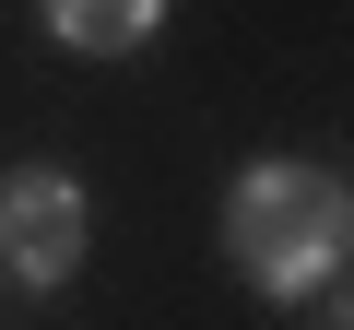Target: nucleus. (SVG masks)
<instances>
[{
  "instance_id": "obj_1",
  "label": "nucleus",
  "mask_w": 354,
  "mask_h": 330,
  "mask_svg": "<svg viewBox=\"0 0 354 330\" xmlns=\"http://www.w3.org/2000/svg\"><path fill=\"white\" fill-rule=\"evenodd\" d=\"M225 248H236V271H248L272 307L330 295V283H342V260H354V189H342V165L260 153L248 177L225 189Z\"/></svg>"
},
{
  "instance_id": "obj_2",
  "label": "nucleus",
  "mask_w": 354,
  "mask_h": 330,
  "mask_svg": "<svg viewBox=\"0 0 354 330\" xmlns=\"http://www.w3.org/2000/svg\"><path fill=\"white\" fill-rule=\"evenodd\" d=\"M83 248H95L83 177L71 165H12V177H0V271H12L24 295H48V283L83 271Z\"/></svg>"
},
{
  "instance_id": "obj_3",
  "label": "nucleus",
  "mask_w": 354,
  "mask_h": 330,
  "mask_svg": "<svg viewBox=\"0 0 354 330\" xmlns=\"http://www.w3.org/2000/svg\"><path fill=\"white\" fill-rule=\"evenodd\" d=\"M36 12L71 59H130V48L165 36V0H36Z\"/></svg>"
},
{
  "instance_id": "obj_4",
  "label": "nucleus",
  "mask_w": 354,
  "mask_h": 330,
  "mask_svg": "<svg viewBox=\"0 0 354 330\" xmlns=\"http://www.w3.org/2000/svg\"><path fill=\"white\" fill-rule=\"evenodd\" d=\"M307 330H342V283H330V307H319V295H307Z\"/></svg>"
}]
</instances>
